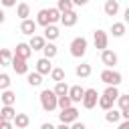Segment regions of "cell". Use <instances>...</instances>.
<instances>
[{"label":"cell","instance_id":"cell-1","mask_svg":"<svg viewBox=\"0 0 129 129\" xmlns=\"http://www.w3.org/2000/svg\"><path fill=\"white\" fill-rule=\"evenodd\" d=\"M38 99H40V107H42L46 113H52V111L56 109V99H58V95H56L52 89H44V91H40Z\"/></svg>","mask_w":129,"mask_h":129},{"label":"cell","instance_id":"cell-2","mask_svg":"<svg viewBox=\"0 0 129 129\" xmlns=\"http://www.w3.org/2000/svg\"><path fill=\"white\" fill-rule=\"evenodd\" d=\"M87 46H89V42H87V38L85 36H77V38H73L71 40V54L75 56V58H83L85 56V52H87Z\"/></svg>","mask_w":129,"mask_h":129},{"label":"cell","instance_id":"cell-3","mask_svg":"<svg viewBox=\"0 0 129 129\" xmlns=\"http://www.w3.org/2000/svg\"><path fill=\"white\" fill-rule=\"evenodd\" d=\"M99 77H101V81H103L105 85H117V87H119V85H121V81H123L121 73H119V71H115V69H109V67H107L105 71H101V75H99Z\"/></svg>","mask_w":129,"mask_h":129},{"label":"cell","instance_id":"cell-4","mask_svg":"<svg viewBox=\"0 0 129 129\" xmlns=\"http://www.w3.org/2000/svg\"><path fill=\"white\" fill-rule=\"evenodd\" d=\"M58 119H60V123H64V125H71L73 121H77V119H79V109H77V107H73V105H69V107L60 109V113H58Z\"/></svg>","mask_w":129,"mask_h":129},{"label":"cell","instance_id":"cell-5","mask_svg":"<svg viewBox=\"0 0 129 129\" xmlns=\"http://www.w3.org/2000/svg\"><path fill=\"white\" fill-rule=\"evenodd\" d=\"M97 101H99V93L97 89H85V95H83V107L85 109H95L97 107Z\"/></svg>","mask_w":129,"mask_h":129},{"label":"cell","instance_id":"cell-6","mask_svg":"<svg viewBox=\"0 0 129 129\" xmlns=\"http://www.w3.org/2000/svg\"><path fill=\"white\" fill-rule=\"evenodd\" d=\"M93 44H95V48H99V50L107 48V44H109V36H107V32L101 30V28H97V30L93 32Z\"/></svg>","mask_w":129,"mask_h":129},{"label":"cell","instance_id":"cell-7","mask_svg":"<svg viewBox=\"0 0 129 129\" xmlns=\"http://www.w3.org/2000/svg\"><path fill=\"white\" fill-rule=\"evenodd\" d=\"M10 67L14 69V73H16V75H26V73H28V64H26V58H22V56H18V54H12Z\"/></svg>","mask_w":129,"mask_h":129},{"label":"cell","instance_id":"cell-8","mask_svg":"<svg viewBox=\"0 0 129 129\" xmlns=\"http://www.w3.org/2000/svg\"><path fill=\"white\" fill-rule=\"evenodd\" d=\"M117 60H119L117 52H113V50H109V48H103V50H101V62H103L105 67L113 69V67L117 64Z\"/></svg>","mask_w":129,"mask_h":129},{"label":"cell","instance_id":"cell-9","mask_svg":"<svg viewBox=\"0 0 129 129\" xmlns=\"http://www.w3.org/2000/svg\"><path fill=\"white\" fill-rule=\"evenodd\" d=\"M77 20H79V14L75 12V10H67V12H60V24L62 26H67V28H71V26H75L77 24Z\"/></svg>","mask_w":129,"mask_h":129},{"label":"cell","instance_id":"cell-10","mask_svg":"<svg viewBox=\"0 0 129 129\" xmlns=\"http://www.w3.org/2000/svg\"><path fill=\"white\" fill-rule=\"evenodd\" d=\"M36 20H32V18H24L22 22H20V32L22 34H26V36H32L34 32H36Z\"/></svg>","mask_w":129,"mask_h":129},{"label":"cell","instance_id":"cell-11","mask_svg":"<svg viewBox=\"0 0 129 129\" xmlns=\"http://www.w3.org/2000/svg\"><path fill=\"white\" fill-rule=\"evenodd\" d=\"M36 71L44 77V75H50V71H52V62H50V58H46V56H42V58H38L36 60Z\"/></svg>","mask_w":129,"mask_h":129},{"label":"cell","instance_id":"cell-12","mask_svg":"<svg viewBox=\"0 0 129 129\" xmlns=\"http://www.w3.org/2000/svg\"><path fill=\"white\" fill-rule=\"evenodd\" d=\"M83 95H85V89H83L81 85H73V87H69V97H71L73 103H81V101H83Z\"/></svg>","mask_w":129,"mask_h":129},{"label":"cell","instance_id":"cell-13","mask_svg":"<svg viewBox=\"0 0 129 129\" xmlns=\"http://www.w3.org/2000/svg\"><path fill=\"white\" fill-rule=\"evenodd\" d=\"M14 54H18V56H22V58H30V54H32V48H30V44L28 42H18L16 44V50H14Z\"/></svg>","mask_w":129,"mask_h":129},{"label":"cell","instance_id":"cell-14","mask_svg":"<svg viewBox=\"0 0 129 129\" xmlns=\"http://www.w3.org/2000/svg\"><path fill=\"white\" fill-rule=\"evenodd\" d=\"M0 101H2V105H14L16 103V93L10 91V89H2L0 91Z\"/></svg>","mask_w":129,"mask_h":129},{"label":"cell","instance_id":"cell-15","mask_svg":"<svg viewBox=\"0 0 129 129\" xmlns=\"http://www.w3.org/2000/svg\"><path fill=\"white\" fill-rule=\"evenodd\" d=\"M12 123H14L18 129H26V127L30 125V117H28L26 113H16L14 119H12Z\"/></svg>","mask_w":129,"mask_h":129},{"label":"cell","instance_id":"cell-16","mask_svg":"<svg viewBox=\"0 0 129 129\" xmlns=\"http://www.w3.org/2000/svg\"><path fill=\"white\" fill-rule=\"evenodd\" d=\"M103 10H105L107 16H117V12H119V2H117V0H107L105 6H103Z\"/></svg>","mask_w":129,"mask_h":129},{"label":"cell","instance_id":"cell-17","mask_svg":"<svg viewBox=\"0 0 129 129\" xmlns=\"http://www.w3.org/2000/svg\"><path fill=\"white\" fill-rule=\"evenodd\" d=\"M125 32H127V24H125V22H113V24H111V34H113L115 38H121Z\"/></svg>","mask_w":129,"mask_h":129},{"label":"cell","instance_id":"cell-18","mask_svg":"<svg viewBox=\"0 0 129 129\" xmlns=\"http://www.w3.org/2000/svg\"><path fill=\"white\" fill-rule=\"evenodd\" d=\"M28 44H30L32 50H42V46L46 44V38H44V36H38V34H32Z\"/></svg>","mask_w":129,"mask_h":129},{"label":"cell","instance_id":"cell-19","mask_svg":"<svg viewBox=\"0 0 129 129\" xmlns=\"http://www.w3.org/2000/svg\"><path fill=\"white\" fill-rule=\"evenodd\" d=\"M91 64L89 62H81V64H77V69H75V75L79 77V79H87L89 75H91Z\"/></svg>","mask_w":129,"mask_h":129},{"label":"cell","instance_id":"cell-20","mask_svg":"<svg viewBox=\"0 0 129 129\" xmlns=\"http://www.w3.org/2000/svg\"><path fill=\"white\" fill-rule=\"evenodd\" d=\"M26 83H28L30 87H40V85H42V75H40L38 71L26 73Z\"/></svg>","mask_w":129,"mask_h":129},{"label":"cell","instance_id":"cell-21","mask_svg":"<svg viewBox=\"0 0 129 129\" xmlns=\"http://www.w3.org/2000/svg\"><path fill=\"white\" fill-rule=\"evenodd\" d=\"M119 119H121V111H117V109H113V107L105 111V121H107V123L117 125V123H119Z\"/></svg>","mask_w":129,"mask_h":129},{"label":"cell","instance_id":"cell-22","mask_svg":"<svg viewBox=\"0 0 129 129\" xmlns=\"http://www.w3.org/2000/svg\"><path fill=\"white\" fill-rule=\"evenodd\" d=\"M36 24H40V26H48V24H52V22H50V16H48V8L38 10V14H36Z\"/></svg>","mask_w":129,"mask_h":129},{"label":"cell","instance_id":"cell-23","mask_svg":"<svg viewBox=\"0 0 129 129\" xmlns=\"http://www.w3.org/2000/svg\"><path fill=\"white\" fill-rule=\"evenodd\" d=\"M58 26L56 24H48V26H44V38L46 40H56L58 38Z\"/></svg>","mask_w":129,"mask_h":129},{"label":"cell","instance_id":"cell-24","mask_svg":"<svg viewBox=\"0 0 129 129\" xmlns=\"http://www.w3.org/2000/svg\"><path fill=\"white\" fill-rule=\"evenodd\" d=\"M16 16H18L20 20L28 18V16H30V6H28L26 2H20V4L16 6Z\"/></svg>","mask_w":129,"mask_h":129},{"label":"cell","instance_id":"cell-25","mask_svg":"<svg viewBox=\"0 0 129 129\" xmlns=\"http://www.w3.org/2000/svg\"><path fill=\"white\" fill-rule=\"evenodd\" d=\"M42 52H44V56H46V58H54V56H56V52H58V48L52 44V40H48V42L42 46Z\"/></svg>","mask_w":129,"mask_h":129},{"label":"cell","instance_id":"cell-26","mask_svg":"<svg viewBox=\"0 0 129 129\" xmlns=\"http://www.w3.org/2000/svg\"><path fill=\"white\" fill-rule=\"evenodd\" d=\"M0 115H2V119H8V121H12V119H14V115H16V111H14V105H4V107H2V111H0Z\"/></svg>","mask_w":129,"mask_h":129},{"label":"cell","instance_id":"cell-27","mask_svg":"<svg viewBox=\"0 0 129 129\" xmlns=\"http://www.w3.org/2000/svg\"><path fill=\"white\" fill-rule=\"evenodd\" d=\"M12 54H14V52H10L8 48H0V64H2V67H8L10 60H12Z\"/></svg>","mask_w":129,"mask_h":129},{"label":"cell","instance_id":"cell-28","mask_svg":"<svg viewBox=\"0 0 129 129\" xmlns=\"http://www.w3.org/2000/svg\"><path fill=\"white\" fill-rule=\"evenodd\" d=\"M50 79H52L54 83L64 81V69H60V67H52V71H50Z\"/></svg>","mask_w":129,"mask_h":129},{"label":"cell","instance_id":"cell-29","mask_svg":"<svg viewBox=\"0 0 129 129\" xmlns=\"http://www.w3.org/2000/svg\"><path fill=\"white\" fill-rule=\"evenodd\" d=\"M113 99H109V97H105V95H99V101H97V105L103 109V111H107V109H111L113 107Z\"/></svg>","mask_w":129,"mask_h":129},{"label":"cell","instance_id":"cell-30","mask_svg":"<svg viewBox=\"0 0 129 129\" xmlns=\"http://www.w3.org/2000/svg\"><path fill=\"white\" fill-rule=\"evenodd\" d=\"M103 95L109 97V99H113V101H117V97H119V89H117V85H107V89H105Z\"/></svg>","mask_w":129,"mask_h":129},{"label":"cell","instance_id":"cell-31","mask_svg":"<svg viewBox=\"0 0 129 129\" xmlns=\"http://www.w3.org/2000/svg\"><path fill=\"white\" fill-rule=\"evenodd\" d=\"M52 91H54L58 97H60V95H69V85H67L64 81H58V83L54 85V89H52Z\"/></svg>","mask_w":129,"mask_h":129},{"label":"cell","instance_id":"cell-32","mask_svg":"<svg viewBox=\"0 0 129 129\" xmlns=\"http://www.w3.org/2000/svg\"><path fill=\"white\" fill-rule=\"evenodd\" d=\"M56 8H58L60 12H67V10H73L75 4H73V0H58V2H56Z\"/></svg>","mask_w":129,"mask_h":129},{"label":"cell","instance_id":"cell-33","mask_svg":"<svg viewBox=\"0 0 129 129\" xmlns=\"http://www.w3.org/2000/svg\"><path fill=\"white\" fill-rule=\"evenodd\" d=\"M117 105H119L121 111H123V109H129V93H125V95L119 93V97H117Z\"/></svg>","mask_w":129,"mask_h":129},{"label":"cell","instance_id":"cell-34","mask_svg":"<svg viewBox=\"0 0 129 129\" xmlns=\"http://www.w3.org/2000/svg\"><path fill=\"white\" fill-rule=\"evenodd\" d=\"M69 105H73V101H71V97H69V95H60V97L56 99V107L64 109V107H69Z\"/></svg>","mask_w":129,"mask_h":129},{"label":"cell","instance_id":"cell-35","mask_svg":"<svg viewBox=\"0 0 129 129\" xmlns=\"http://www.w3.org/2000/svg\"><path fill=\"white\" fill-rule=\"evenodd\" d=\"M48 16H50V22L54 24V22H58L60 20V10L54 6V8H48Z\"/></svg>","mask_w":129,"mask_h":129},{"label":"cell","instance_id":"cell-36","mask_svg":"<svg viewBox=\"0 0 129 129\" xmlns=\"http://www.w3.org/2000/svg\"><path fill=\"white\" fill-rule=\"evenodd\" d=\"M10 83H12L10 77H8L6 73H2V75H0V91H2V89H10Z\"/></svg>","mask_w":129,"mask_h":129},{"label":"cell","instance_id":"cell-37","mask_svg":"<svg viewBox=\"0 0 129 129\" xmlns=\"http://www.w3.org/2000/svg\"><path fill=\"white\" fill-rule=\"evenodd\" d=\"M0 4L4 8H12V6H16V0H0Z\"/></svg>","mask_w":129,"mask_h":129},{"label":"cell","instance_id":"cell-38","mask_svg":"<svg viewBox=\"0 0 129 129\" xmlns=\"http://www.w3.org/2000/svg\"><path fill=\"white\" fill-rule=\"evenodd\" d=\"M117 127H119V129H129V119H125V121L117 123Z\"/></svg>","mask_w":129,"mask_h":129},{"label":"cell","instance_id":"cell-39","mask_svg":"<svg viewBox=\"0 0 129 129\" xmlns=\"http://www.w3.org/2000/svg\"><path fill=\"white\" fill-rule=\"evenodd\" d=\"M71 125H73V129H85V123H79V121H73Z\"/></svg>","mask_w":129,"mask_h":129},{"label":"cell","instance_id":"cell-40","mask_svg":"<svg viewBox=\"0 0 129 129\" xmlns=\"http://www.w3.org/2000/svg\"><path fill=\"white\" fill-rule=\"evenodd\" d=\"M123 22L125 24H129V6L125 8V12H123Z\"/></svg>","mask_w":129,"mask_h":129},{"label":"cell","instance_id":"cell-41","mask_svg":"<svg viewBox=\"0 0 129 129\" xmlns=\"http://www.w3.org/2000/svg\"><path fill=\"white\" fill-rule=\"evenodd\" d=\"M73 4L75 6H85V4H89V0H73Z\"/></svg>","mask_w":129,"mask_h":129},{"label":"cell","instance_id":"cell-42","mask_svg":"<svg viewBox=\"0 0 129 129\" xmlns=\"http://www.w3.org/2000/svg\"><path fill=\"white\" fill-rule=\"evenodd\" d=\"M40 127H42V129H54V125H52V123H42Z\"/></svg>","mask_w":129,"mask_h":129},{"label":"cell","instance_id":"cell-43","mask_svg":"<svg viewBox=\"0 0 129 129\" xmlns=\"http://www.w3.org/2000/svg\"><path fill=\"white\" fill-rule=\"evenodd\" d=\"M121 117H123V119H129V109H123V111H121Z\"/></svg>","mask_w":129,"mask_h":129},{"label":"cell","instance_id":"cell-44","mask_svg":"<svg viewBox=\"0 0 129 129\" xmlns=\"http://www.w3.org/2000/svg\"><path fill=\"white\" fill-rule=\"evenodd\" d=\"M6 20V14H4V10H0V24Z\"/></svg>","mask_w":129,"mask_h":129},{"label":"cell","instance_id":"cell-45","mask_svg":"<svg viewBox=\"0 0 129 129\" xmlns=\"http://www.w3.org/2000/svg\"><path fill=\"white\" fill-rule=\"evenodd\" d=\"M0 121H2V115H0Z\"/></svg>","mask_w":129,"mask_h":129}]
</instances>
